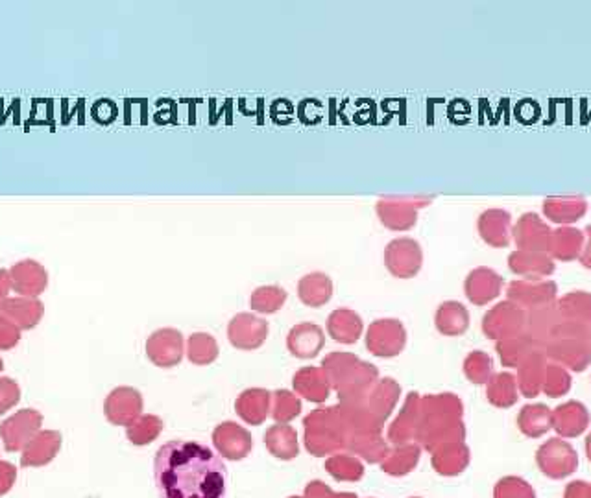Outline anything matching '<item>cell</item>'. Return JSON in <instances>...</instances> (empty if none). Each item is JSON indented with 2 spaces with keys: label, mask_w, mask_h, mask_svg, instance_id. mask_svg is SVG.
Returning a JSON list of instances; mask_svg holds the SVG:
<instances>
[{
  "label": "cell",
  "mask_w": 591,
  "mask_h": 498,
  "mask_svg": "<svg viewBox=\"0 0 591 498\" xmlns=\"http://www.w3.org/2000/svg\"><path fill=\"white\" fill-rule=\"evenodd\" d=\"M213 445L227 460H245L252 449H254V440L246 428L239 426L233 421L220 423L215 432H213Z\"/></svg>",
  "instance_id": "16"
},
{
  "label": "cell",
  "mask_w": 591,
  "mask_h": 498,
  "mask_svg": "<svg viewBox=\"0 0 591 498\" xmlns=\"http://www.w3.org/2000/svg\"><path fill=\"white\" fill-rule=\"evenodd\" d=\"M286 297H288L286 290L277 284L259 286L254 290L250 297V306L259 314H275L277 310L283 308Z\"/></svg>",
  "instance_id": "42"
},
{
  "label": "cell",
  "mask_w": 591,
  "mask_h": 498,
  "mask_svg": "<svg viewBox=\"0 0 591 498\" xmlns=\"http://www.w3.org/2000/svg\"><path fill=\"white\" fill-rule=\"evenodd\" d=\"M187 358L195 365H207L218 358V344L207 333H195L187 342Z\"/></svg>",
  "instance_id": "44"
},
{
  "label": "cell",
  "mask_w": 591,
  "mask_h": 498,
  "mask_svg": "<svg viewBox=\"0 0 591 498\" xmlns=\"http://www.w3.org/2000/svg\"><path fill=\"white\" fill-rule=\"evenodd\" d=\"M544 216L549 218L553 224L558 225H571L578 222L586 211H587V202L584 196L573 194V196H549L544 200L542 205Z\"/></svg>",
  "instance_id": "27"
},
{
  "label": "cell",
  "mask_w": 591,
  "mask_h": 498,
  "mask_svg": "<svg viewBox=\"0 0 591 498\" xmlns=\"http://www.w3.org/2000/svg\"><path fill=\"white\" fill-rule=\"evenodd\" d=\"M553 229L547 222L540 218L538 213H525L517 218V222L512 225V238L517 245V249H525V252H546L551 238Z\"/></svg>",
  "instance_id": "15"
},
{
  "label": "cell",
  "mask_w": 591,
  "mask_h": 498,
  "mask_svg": "<svg viewBox=\"0 0 591 498\" xmlns=\"http://www.w3.org/2000/svg\"><path fill=\"white\" fill-rule=\"evenodd\" d=\"M322 369L344 401L363 397L377 381V369L347 353H333L322 362Z\"/></svg>",
  "instance_id": "4"
},
{
  "label": "cell",
  "mask_w": 591,
  "mask_h": 498,
  "mask_svg": "<svg viewBox=\"0 0 591 498\" xmlns=\"http://www.w3.org/2000/svg\"><path fill=\"white\" fill-rule=\"evenodd\" d=\"M464 375L471 384H488L494 375V360L485 351H471L464 360Z\"/></svg>",
  "instance_id": "43"
},
{
  "label": "cell",
  "mask_w": 591,
  "mask_h": 498,
  "mask_svg": "<svg viewBox=\"0 0 591 498\" xmlns=\"http://www.w3.org/2000/svg\"><path fill=\"white\" fill-rule=\"evenodd\" d=\"M266 449L281 460H292L298 456V435L290 424H274L265 433Z\"/></svg>",
  "instance_id": "37"
},
{
  "label": "cell",
  "mask_w": 591,
  "mask_h": 498,
  "mask_svg": "<svg viewBox=\"0 0 591 498\" xmlns=\"http://www.w3.org/2000/svg\"><path fill=\"white\" fill-rule=\"evenodd\" d=\"M326 344L324 329L316 324H300L294 325L286 336V347L292 356L309 360L320 354Z\"/></svg>",
  "instance_id": "22"
},
{
  "label": "cell",
  "mask_w": 591,
  "mask_h": 498,
  "mask_svg": "<svg viewBox=\"0 0 591 498\" xmlns=\"http://www.w3.org/2000/svg\"><path fill=\"white\" fill-rule=\"evenodd\" d=\"M272 408V393L263 388L245 390L239 399L235 401V410L248 424L259 426L270 413Z\"/></svg>",
  "instance_id": "29"
},
{
  "label": "cell",
  "mask_w": 591,
  "mask_h": 498,
  "mask_svg": "<svg viewBox=\"0 0 591 498\" xmlns=\"http://www.w3.org/2000/svg\"><path fill=\"white\" fill-rule=\"evenodd\" d=\"M21 401V388L10 377H0V415L17 406Z\"/></svg>",
  "instance_id": "49"
},
{
  "label": "cell",
  "mask_w": 591,
  "mask_h": 498,
  "mask_svg": "<svg viewBox=\"0 0 591 498\" xmlns=\"http://www.w3.org/2000/svg\"><path fill=\"white\" fill-rule=\"evenodd\" d=\"M544 351L547 360L560 364L567 371H584L591 362V325L562 320L553 329Z\"/></svg>",
  "instance_id": "3"
},
{
  "label": "cell",
  "mask_w": 591,
  "mask_h": 498,
  "mask_svg": "<svg viewBox=\"0 0 591 498\" xmlns=\"http://www.w3.org/2000/svg\"><path fill=\"white\" fill-rule=\"evenodd\" d=\"M62 449V433L57 430H41L35 438L23 449V467H45Z\"/></svg>",
  "instance_id": "25"
},
{
  "label": "cell",
  "mask_w": 591,
  "mask_h": 498,
  "mask_svg": "<svg viewBox=\"0 0 591 498\" xmlns=\"http://www.w3.org/2000/svg\"><path fill=\"white\" fill-rule=\"evenodd\" d=\"M436 331L444 336H462L469 329V313L458 301H444L435 314Z\"/></svg>",
  "instance_id": "33"
},
{
  "label": "cell",
  "mask_w": 591,
  "mask_h": 498,
  "mask_svg": "<svg viewBox=\"0 0 591 498\" xmlns=\"http://www.w3.org/2000/svg\"><path fill=\"white\" fill-rule=\"evenodd\" d=\"M298 297L304 304L320 308L333 297V281L324 272H313L300 279Z\"/></svg>",
  "instance_id": "34"
},
{
  "label": "cell",
  "mask_w": 591,
  "mask_h": 498,
  "mask_svg": "<svg viewBox=\"0 0 591 498\" xmlns=\"http://www.w3.org/2000/svg\"><path fill=\"white\" fill-rule=\"evenodd\" d=\"M143 395L132 386H118L104 401L105 419L115 426H130L143 415Z\"/></svg>",
  "instance_id": "11"
},
{
  "label": "cell",
  "mask_w": 591,
  "mask_h": 498,
  "mask_svg": "<svg viewBox=\"0 0 591 498\" xmlns=\"http://www.w3.org/2000/svg\"><path fill=\"white\" fill-rule=\"evenodd\" d=\"M584 234H586V238H587V242L584 244V249H582V254H580V257H578V261H580V264L584 266V268H587V270H591V224L586 227V231H584Z\"/></svg>",
  "instance_id": "54"
},
{
  "label": "cell",
  "mask_w": 591,
  "mask_h": 498,
  "mask_svg": "<svg viewBox=\"0 0 591 498\" xmlns=\"http://www.w3.org/2000/svg\"><path fill=\"white\" fill-rule=\"evenodd\" d=\"M464 406L455 393L427 395L420 401V426L416 435L424 447L435 453L438 447L464 442Z\"/></svg>",
  "instance_id": "2"
},
{
  "label": "cell",
  "mask_w": 591,
  "mask_h": 498,
  "mask_svg": "<svg viewBox=\"0 0 591 498\" xmlns=\"http://www.w3.org/2000/svg\"><path fill=\"white\" fill-rule=\"evenodd\" d=\"M43 413L34 408H25L0 423V440L8 453H21L41 432Z\"/></svg>",
  "instance_id": "8"
},
{
  "label": "cell",
  "mask_w": 591,
  "mask_h": 498,
  "mask_svg": "<svg viewBox=\"0 0 591 498\" xmlns=\"http://www.w3.org/2000/svg\"><path fill=\"white\" fill-rule=\"evenodd\" d=\"M272 417L285 424L302 413V401L288 390H277L272 393Z\"/></svg>",
  "instance_id": "46"
},
{
  "label": "cell",
  "mask_w": 591,
  "mask_h": 498,
  "mask_svg": "<svg viewBox=\"0 0 591 498\" xmlns=\"http://www.w3.org/2000/svg\"><path fill=\"white\" fill-rule=\"evenodd\" d=\"M526 331V310L512 301H501L492 306L483 318V333L494 342L506 340L510 336Z\"/></svg>",
  "instance_id": "6"
},
{
  "label": "cell",
  "mask_w": 591,
  "mask_h": 498,
  "mask_svg": "<svg viewBox=\"0 0 591 498\" xmlns=\"http://www.w3.org/2000/svg\"><path fill=\"white\" fill-rule=\"evenodd\" d=\"M517 428L526 438H542L553 428V410L547 404H526L517 413Z\"/></svg>",
  "instance_id": "32"
},
{
  "label": "cell",
  "mask_w": 591,
  "mask_h": 498,
  "mask_svg": "<svg viewBox=\"0 0 591 498\" xmlns=\"http://www.w3.org/2000/svg\"><path fill=\"white\" fill-rule=\"evenodd\" d=\"M12 290L21 297H39L48 284V272L34 259H23L10 268Z\"/></svg>",
  "instance_id": "19"
},
{
  "label": "cell",
  "mask_w": 591,
  "mask_h": 498,
  "mask_svg": "<svg viewBox=\"0 0 591 498\" xmlns=\"http://www.w3.org/2000/svg\"><path fill=\"white\" fill-rule=\"evenodd\" d=\"M494 498H536V491L521 476H505L496 483Z\"/></svg>",
  "instance_id": "48"
},
{
  "label": "cell",
  "mask_w": 591,
  "mask_h": 498,
  "mask_svg": "<svg viewBox=\"0 0 591 498\" xmlns=\"http://www.w3.org/2000/svg\"><path fill=\"white\" fill-rule=\"evenodd\" d=\"M536 465L547 478L564 480L578 469V454L569 442L553 438L536 451Z\"/></svg>",
  "instance_id": "7"
},
{
  "label": "cell",
  "mask_w": 591,
  "mask_h": 498,
  "mask_svg": "<svg viewBox=\"0 0 591 498\" xmlns=\"http://www.w3.org/2000/svg\"><path fill=\"white\" fill-rule=\"evenodd\" d=\"M0 314L6 316L21 331H30L43 320L45 304L37 297H8L0 306Z\"/></svg>",
  "instance_id": "23"
},
{
  "label": "cell",
  "mask_w": 591,
  "mask_h": 498,
  "mask_svg": "<svg viewBox=\"0 0 591 498\" xmlns=\"http://www.w3.org/2000/svg\"><path fill=\"white\" fill-rule=\"evenodd\" d=\"M547 364L549 360L544 349H535L521 360V364L516 367V381L521 395H525L526 399H535L542 393Z\"/></svg>",
  "instance_id": "17"
},
{
  "label": "cell",
  "mask_w": 591,
  "mask_h": 498,
  "mask_svg": "<svg viewBox=\"0 0 591 498\" xmlns=\"http://www.w3.org/2000/svg\"><path fill=\"white\" fill-rule=\"evenodd\" d=\"M268 331V322L250 313H241L231 318L227 325V340L235 349L255 351L266 342Z\"/></svg>",
  "instance_id": "13"
},
{
  "label": "cell",
  "mask_w": 591,
  "mask_h": 498,
  "mask_svg": "<svg viewBox=\"0 0 591 498\" xmlns=\"http://www.w3.org/2000/svg\"><path fill=\"white\" fill-rule=\"evenodd\" d=\"M481 238L492 247H506L512 238V214L505 209H486L477 218Z\"/></svg>",
  "instance_id": "24"
},
{
  "label": "cell",
  "mask_w": 591,
  "mask_h": 498,
  "mask_svg": "<svg viewBox=\"0 0 591 498\" xmlns=\"http://www.w3.org/2000/svg\"><path fill=\"white\" fill-rule=\"evenodd\" d=\"M486 399L496 408H510L519 399L517 381L508 371H501L492 375L486 384Z\"/></svg>",
  "instance_id": "38"
},
{
  "label": "cell",
  "mask_w": 591,
  "mask_h": 498,
  "mask_svg": "<svg viewBox=\"0 0 591 498\" xmlns=\"http://www.w3.org/2000/svg\"><path fill=\"white\" fill-rule=\"evenodd\" d=\"M163 432V421L157 415L145 413L139 419H135L130 426H126V435L130 443L137 447L150 445L154 440H157V435Z\"/></svg>",
  "instance_id": "41"
},
{
  "label": "cell",
  "mask_w": 591,
  "mask_h": 498,
  "mask_svg": "<svg viewBox=\"0 0 591 498\" xmlns=\"http://www.w3.org/2000/svg\"><path fill=\"white\" fill-rule=\"evenodd\" d=\"M589 410L580 401H567L553 410V428L562 440H573L589 426Z\"/></svg>",
  "instance_id": "21"
},
{
  "label": "cell",
  "mask_w": 591,
  "mask_h": 498,
  "mask_svg": "<svg viewBox=\"0 0 591 498\" xmlns=\"http://www.w3.org/2000/svg\"><path fill=\"white\" fill-rule=\"evenodd\" d=\"M587 498H591V483L587 485Z\"/></svg>",
  "instance_id": "58"
},
{
  "label": "cell",
  "mask_w": 591,
  "mask_h": 498,
  "mask_svg": "<svg viewBox=\"0 0 591 498\" xmlns=\"http://www.w3.org/2000/svg\"><path fill=\"white\" fill-rule=\"evenodd\" d=\"M12 290V281H10V270H5V268H0V306H3V303L10 297Z\"/></svg>",
  "instance_id": "55"
},
{
  "label": "cell",
  "mask_w": 591,
  "mask_h": 498,
  "mask_svg": "<svg viewBox=\"0 0 591 498\" xmlns=\"http://www.w3.org/2000/svg\"><path fill=\"white\" fill-rule=\"evenodd\" d=\"M294 390L311 403H324L329 397L331 384L322 367H304L294 375Z\"/></svg>",
  "instance_id": "30"
},
{
  "label": "cell",
  "mask_w": 591,
  "mask_h": 498,
  "mask_svg": "<svg viewBox=\"0 0 591 498\" xmlns=\"http://www.w3.org/2000/svg\"><path fill=\"white\" fill-rule=\"evenodd\" d=\"M418 460H420V447L406 445V447H401L397 453H394L386 463H383V471H386L394 476H401L416 467Z\"/></svg>",
  "instance_id": "47"
},
{
  "label": "cell",
  "mask_w": 591,
  "mask_h": 498,
  "mask_svg": "<svg viewBox=\"0 0 591 498\" xmlns=\"http://www.w3.org/2000/svg\"><path fill=\"white\" fill-rule=\"evenodd\" d=\"M363 318L349 308H336L327 318V333L329 336L344 345H351L357 342L363 334Z\"/></svg>",
  "instance_id": "28"
},
{
  "label": "cell",
  "mask_w": 591,
  "mask_h": 498,
  "mask_svg": "<svg viewBox=\"0 0 591 498\" xmlns=\"http://www.w3.org/2000/svg\"><path fill=\"white\" fill-rule=\"evenodd\" d=\"M406 331L399 320H377L366 333V347L379 358H392L403 353Z\"/></svg>",
  "instance_id": "12"
},
{
  "label": "cell",
  "mask_w": 591,
  "mask_h": 498,
  "mask_svg": "<svg viewBox=\"0 0 591 498\" xmlns=\"http://www.w3.org/2000/svg\"><path fill=\"white\" fill-rule=\"evenodd\" d=\"M185 345H184V334L172 329H157L150 334L146 340V354L152 364L157 367H174L184 360Z\"/></svg>",
  "instance_id": "14"
},
{
  "label": "cell",
  "mask_w": 591,
  "mask_h": 498,
  "mask_svg": "<svg viewBox=\"0 0 591 498\" xmlns=\"http://www.w3.org/2000/svg\"><path fill=\"white\" fill-rule=\"evenodd\" d=\"M503 284L505 279L501 277V274L488 266H479L467 274L464 281V294L473 304L485 306L496 297H499Z\"/></svg>",
  "instance_id": "18"
},
{
  "label": "cell",
  "mask_w": 591,
  "mask_h": 498,
  "mask_svg": "<svg viewBox=\"0 0 591 498\" xmlns=\"http://www.w3.org/2000/svg\"><path fill=\"white\" fill-rule=\"evenodd\" d=\"M571 386H573L571 373L560 364L549 362L546 369V381H544L542 393H546L551 399H560L569 393Z\"/></svg>",
  "instance_id": "45"
},
{
  "label": "cell",
  "mask_w": 591,
  "mask_h": 498,
  "mask_svg": "<svg viewBox=\"0 0 591 498\" xmlns=\"http://www.w3.org/2000/svg\"><path fill=\"white\" fill-rule=\"evenodd\" d=\"M154 482L159 498H225L229 473L207 445L172 440L155 453Z\"/></svg>",
  "instance_id": "1"
},
{
  "label": "cell",
  "mask_w": 591,
  "mask_h": 498,
  "mask_svg": "<svg viewBox=\"0 0 591 498\" xmlns=\"http://www.w3.org/2000/svg\"><path fill=\"white\" fill-rule=\"evenodd\" d=\"M558 284L549 279L530 281V279H517L512 281L506 288V299L514 304L521 306L523 310H535L540 306H547L556 303Z\"/></svg>",
  "instance_id": "10"
},
{
  "label": "cell",
  "mask_w": 591,
  "mask_h": 498,
  "mask_svg": "<svg viewBox=\"0 0 591 498\" xmlns=\"http://www.w3.org/2000/svg\"><path fill=\"white\" fill-rule=\"evenodd\" d=\"M508 268L512 274L523 279L540 281L555 274L556 263L546 252H525V249H516V252L508 255Z\"/></svg>",
  "instance_id": "20"
},
{
  "label": "cell",
  "mask_w": 591,
  "mask_h": 498,
  "mask_svg": "<svg viewBox=\"0 0 591 498\" xmlns=\"http://www.w3.org/2000/svg\"><path fill=\"white\" fill-rule=\"evenodd\" d=\"M496 349L501 358V364L505 367L512 369V367H517L528 353H532L535 349H542V347L535 340H532V336L525 331L521 334H516V336L497 342Z\"/></svg>",
  "instance_id": "40"
},
{
  "label": "cell",
  "mask_w": 591,
  "mask_h": 498,
  "mask_svg": "<svg viewBox=\"0 0 591 498\" xmlns=\"http://www.w3.org/2000/svg\"><path fill=\"white\" fill-rule=\"evenodd\" d=\"M21 342V329L0 314V351H10Z\"/></svg>",
  "instance_id": "50"
},
{
  "label": "cell",
  "mask_w": 591,
  "mask_h": 498,
  "mask_svg": "<svg viewBox=\"0 0 591 498\" xmlns=\"http://www.w3.org/2000/svg\"><path fill=\"white\" fill-rule=\"evenodd\" d=\"M338 465H342V471L333 474L338 480H359L363 476V465L357 460H351L346 456H336L333 458Z\"/></svg>",
  "instance_id": "51"
},
{
  "label": "cell",
  "mask_w": 591,
  "mask_h": 498,
  "mask_svg": "<svg viewBox=\"0 0 591 498\" xmlns=\"http://www.w3.org/2000/svg\"><path fill=\"white\" fill-rule=\"evenodd\" d=\"M420 395L408 393L405 406L390 428V438L394 443L408 442L420 426Z\"/></svg>",
  "instance_id": "36"
},
{
  "label": "cell",
  "mask_w": 591,
  "mask_h": 498,
  "mask_svg": "<svg viewBox=\"0 0 591 498\" xmlns=\"http://www.w3.org/2000/svg\"><path fill=\"white\" fill-rule=\"evenodd\" d=\"M17 480V469L10 462H0V496H5L12 491Z\"/></svg>",
  "instance_id": "52"
},
{
  "label": "cell",
  "mask_w": 591,
  "mask_h": 498,
  "mask_svg": "<svg viewBox=\"0 0 591 498\" xmlns=\"http://www.w3.org/2000/svg\"><path fill=\"white\" fill-rule=\"evenodd\" d=\"M385 266L397 279L416 277L424 266V249L418 240L399 236L385 247Z\"/></svg>",
  "instance_id": "5"
},
{
  "label": "cell",
  "mask_w": 591,
  "mask_h": 498,
  "mask_svg": "<svg viewBox=\"0 0 591 498\" xmlns=\"http://www.w3.org/2000/svg\"><path fill=\"white\" fill-rule=\"evenodd\" d=\"M556 308L562 320L591 325V294L575 290L556 299Z\"/></svg>",
  "instance_id": "39"
},
{
  "label": "cell",
  "mask_w": 591,
  "mask_h": 498,
  "mask_svg": "<svg viewBox=\"0 0 591 498\" xmlns=\"http://www.w3.org/2000/svg\"><path fill=\"white\" fill-rule=\"evenodd\" d=\"M562 322V316L556 308V303L547 304V306H540L535 310H528L526 313V333L532 336L542 349H546V345L551 340V333L553 329Z\"/></svg>",
  "instance_id": "31"
},
{
  "label": "cell",
  "mask_w": 591,
  "mask_h": 498,
  "mask_svg": "<svg viewBox=\"0 0 591 498\" xmlns=\"http://www.w3.org/2000/svg\"><path fill=\"white\" fill-rule=\"evenodd\" d=\"M433 198H381L376 213L381 224L392 231H408L418 222V209L429 205Z\"/></svg>",
  "instance_id": "9"
},
{
  "label": "cell",
  "mask_w": 591,
  "mask_h": 498,
  "mask_svg": "<svg viewBox=\"0 0 591 498\" xmlns=\"http://www.w3.org/2000/svg\"><path fill=\"white\" fill-rule=\"evenodd\" d=\"M469 465V449L464 442H455L438 447L433 453V467L438 474L456 476Z\"/></svg>",
  "instance_id": "35"
},
{
  "label": "cell",
  "mask_w": 591,
  "mask_h": 498,
  "mask_svg": "<svg viewBox=\"0 0 591 498\" xmlns=\"http://www.w3.org/2000/svg\"><path fill=\"white\" fill-rule=\"evenodd\" d=\"M584 249V231L573 225H560L551 233L547 254L553 261L571 263L580 257Z\"/></svg>",
  "instance_id": "26"
},
{
  "label": "cell",
  "mask_w": 591,
  "mask_h": 498,
  "mask_svg": "<svg viewBox=\"0 0 591 498\" xmlns=\"http://www.w3.org/2000/svg\"><path fill=\"white\" fill-rule=\"evenodd\" d=\"M586 456H587V460L591 463V432L587 433V438H586Z\"/></svg>",
  "instance_id": "56"
},
{
  "label": "cell",
  "mask_w": 591,
  "mask_h": 498,
  "mask_svg": "<svg viewBox=\"0 0 591 498\" xmlns=\"http://www.w3.org/2000/svg\"><path fill=\"white\" fill-rule=\"evenodd\" d=\"M3 369H5V360L0 358V371H3Z\"/></svg>",
  "instance_id": "57"
},
{
  "label": "cell",
  "mask_w": 591,
  "mask_h": 498,
  "mask_svg": "<svg viewBox=\"0 0 591 498\" xmlns=\"http://www.w3.org/2000/svg\"><path fill=\"white\" fill-rule=\"evenodd\" d=\"M587 482L582 480H575L571 483H567L566 491H564V498H587Z\"/></svg>",
  "instance_id": "53"
}]
</instances>
